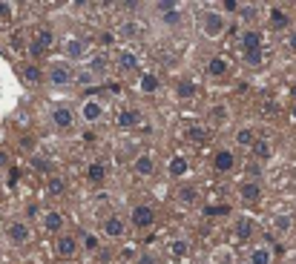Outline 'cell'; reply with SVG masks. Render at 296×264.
I'll return each instance as SVG.
<instances>
[{"label":"cell","mask_w":296,"mask_h":264,"mask_svg":"<svg viewBox=\"0 0 296 264\" xmlns=\"http://www.w3.org/2000/svg\"><path fill=\"white\" fill-rule=\"evenodd\" d=\"M133 169H135V175H141V178H150L155 172V161H153V155H138L135 158V164H133Z\"/></svg>","instance_id":"6"},{"label":"cell","mask_w":296,"mask_h":264,"mask_svg":"<svg viewBox=\"0 0 296 264\" xmlns=\"http://www.w3.org/2000/svg\"><path fill=\"white\" fill-rule=\"evenodd\" d=\"M262 49V35L259 32H244L242 35V52H256Z\"/></svg>","instance_id":"15"},{"label":"cell","mask_w":296,"mask_h":264,"mask_svg":"<svg viewBox=\"0 0 296 264\" xmlns=\"http://www.w3.org/2000/svg\"><path fill=\"white\" fill-rule=\"evenodd\" d=\"M236 233H239V236H242V238H250V233H253L250 221H247V218H242V221H239V224H236Z\"/></svg>","instance_id":"31"},{"label":"cell","mask_w":296,"mask_h":264,"mask_svg":"<svg viewBox=\"0 0 296 264\" xmlns=\"http://www.w3.org/2000/svg\"><path fill=\"white\" fill-rule=\"evenodd\" d=\"M118 63H121V69H133V66H138V58H135L133 52H124L118 58Z\"/></svg>","instance_id":"29"},{"label":"cell","mask_w":296,"mask_h":264,"mask_svg":"<svg viewBox=\"0 0 296 264\" xmlns=\"http://www.w3.org/2000/svg\"><path fill=\"white\" fill-rule=\"evenodd\" d=\"M141 89L144 92H155V89H158V78H155V75H144L141 78Z\"/></svg>","instance_id":"30"},{"label":"cell","mask_w":296,"mask_h":264,"mask_svg":"<svg viewBox=\"0 0 296 264\" xmlns=\"http://www.w3.org/2000/svg\"><path fill=\"white\" fill-rule=\"evenodd\" d=\"M196 92H198V86L193 83V80H179V86H176V95H179L181 101H190Z\"/></svg>","instance_id":"18"},{"label":"cell","mask_w":296,"mask_h":264,"mask_svg":"<svg viewBox=\"0 0 296 264\" xmlns=\"http://www.w3.org/2000/svg\"><path fill=\"white\" fill-rule=\"evenodd\" d=\"M101 115H104V109H101L98 101H87L83 104V121H98Z\"/></svg>","instance_id":"20"},{"label":"cell","mask_w":296,"mask_h":264,"mask_svg":"<svg viewBox=\"0 0 296 264\" xmlns=\"http://www.w3.org/2000/svg\"><path fill=\"white\" fill-rule=\"evenodd\" d=\"M213 167L219 169V172H230V169L236 167L233 152H230V150H219V152H216V158H213Z\"/></svg>","instance_id":"10"},{"label":"cell","mask_w":296,"mask_h":264,"mask_svg":"<svg viewBox=\"0 0 296 264\" xmlns=\"http://www.w3.org/2000/svg\"><path fill=\"white\" fill-rule=\"evenodd\" d=\"M176 195H179V201H181V204H196L198 190H196L193 184H181V187H179V193H176Z\"/></svg>","instance_id":"17"},{"label":"cell","mask_w":296,"mask_h":264,"mask_svg":"<svg viewBox=\"0 0 296 264\" xmlns=\"http://www.w3.org/2000/svg\"><path fill=\"white\" fill-rule=\"evenodd\" d=\"M270 23H273V29H285L287 23H290V18H287V12H285V9L273 6V9H270Z\"/></svg>","instance_id":"19"},{"label":"cell","mask_w":296,"mask_h":264,"mask_svg":"<svg viewBox=\"0 0 296 264\" xmlns=\"http://www.w3.org/2000/svg\"><path fill=\"white\" fill-rule=\"evenodd\" d=\"M138 264H155V255L153 253H141L138 255Z\"/></svg>","instance_id":"40"},{"label":"cell","mask_w":296,"mask_h":264,"mask_svg":"<svg viewBox=\"0 0 296 264\" xmlns=\"http://www.w3.org/2000/svg\"><path fill=\"white\" fill-rule=\"evenodd\" d=\"M44 227L49 230V233H61V227H63V215L61 212H46V221H44Z\"/></svg>","instance_id":"21"},{"label":"cell","mask_w":296,"mask_h":264,"mask_svg":"<svg viewBox=\"0 0 296 264\" xmlns=\"http://www.w3.org/2000/svg\"><path fill=\"white\" fill-rule=\"evenodd\" d=\"M83 49H87V46H83V40H78V37H69V40L63 43V52H66V58H69V61H81V58H83Z\"/></svg>","instance_id":"12"},{"label":"cell","mask_w":296,"mask_h":264,"mask_svg":"<svg viewBox=\"0 0 296 264\" xmlns=\"http://www.w3.org/2000/svg\"><path fill=\"white\" fill-rule=\"evenodd\" d=\"M187 138H190V141H201V138H204V132L198 129V126H190V129H187Z\"/></svg>","instance_id":"37"},{"label":"cell","mask_w":296,"mask_h":264,"mask_svg":"<svg viewBox=\"0 0 296 264\" xmlns=\"http://www.w3.org/2000/svg\"><path fill=\"white\" fill-rule=\"evenodd\" d=\"M49 83H52V86H69L72 83V69L66 66V63L55 61L52 66H49Z\"/></svg>","instance_id":"1"},{"label":"cell","mask_w":296,"mask_h":264,"mask_svg":"<svg viewBox=\"0 0 296 264\" xmlns=\"http://www.w3.org/2000/svg\"><path fill=\"white\" fill-rule=\"evenodd\" d=\"M12 3H3V0H0V20H9L12 18Z\"/></svg>","instance_id":"35"},{"label":"cell","mask_w":296,"mask_h":264,"mask_svg":"<svg viewBox=\"0 0 296 264\" xmlns=\"http://www.w3.org/2000/svg\"><path fill=\"white\" fill-rule=\"evenodd\" d=\"M83 247H87V250H98V238L92 236V233H87V236H83Z\"/></svg>","instance_id":"36"},{"label":"cell","mask_w":296,"mask_h":264,"mask_svg":"<svg viewBox=\"0 0 296 264\" xmlns=\"http://www.w3.org/2000/svg\"><path fill=\"white\" fill-rule=\"evenodd\" d=\"M52 121L58 129H72V123H75V115H72L69 106H55L52 109Z\"/></svg>","instance_id":"5"},{"label":"cell","mask_w":296,"mask_h":264,"mask_svg":"<svg viewBox=\"0 0 296 264\" xmlns=\"http://www.w3.org/2000/svg\"><path fill=\"white\" fill-rule=\"evenodd\" d=\"M23 78H26L29 86H37L40 83V78H44V72H40V66H35V63H29L26 69H23Z\"/></svg>","instance_id":"22"},{"label":"cell","mask_w":296,"mask_h":264,"mask_svg":"<svg viewBox=\"0 0 296 264\" xmlns=\"http://www.w3.org/2000/svg\"><path fill=\"white\" fill-rule=\"evenodd\" d=\"M250 147H253V155H256L259 161H268V158H270V152H273L268 141H253Z\"/></svg>","instance_id":"24"},{"label":"cell","mask_w":296,"mask_h":264,"mask_svg":"<svg viewBox=\"0 0 296 264\" xmlns=\"http://www.w3.org/2000/svg\"><path fill=\"white\" fill-rule=\"evenodd\" d=\"M244 63L259 66V63H262V49H256V52H244Z\"/></svg>","instance_id":"32"},{"label":"cell","mask_w":296,"mask_h":264,"mask_svg":"<svg viewBox=\"0 0 296 264\" xmlns=\"http://www.w3.org/2000/svg\"><path fill=\"white\" fill-rule=\"evenodd\" d=\"M52 43H55V35L49 29H40L35 35V40H32V55H35V58H44V55L52 49Z\"/></svg>","instance_id":"2"},{"label":"cell","mask_w":296,"mask_h":264,"mask_svg":"<svg viewBox=\"0 0 296 264\" xmlns=\"http://www.w3.org/2000/svg\"><path fill=\"white\" fill-rule=\"evenodd\" d=\"M239 6H242V3H236V0H225V3H222L225 12H239Z\"/></svg>","instance_id":"39"},{"label":"cell","mask_w":296,"mask_h":264,"mask_svg":"<svg viewBox=\"0 0 296 264\" xmlns=\"http://www.w3.org/2000/svg\"><path fill=\"white\" fill-rule=\"evenodd\" d=\"M6 164H9V155H6V152L0 150V167H6Z\"/></svg>","instance_id":"43"},{"label":"cell","mask_w":296,"mask_h":264,"mask_svg":"<svg viewBox=\"0 0 296 264\" xmlns=\"http://www.w3.org/2000/svg\"><path fill=\"white\" fill-rule=\"evenodd\" d=\"M207 72H210L213 78L225 75V72H227V61L222 58V55H213V58H210V63H207Z\"/></svg>","instance_id":"16"},{"label":"cell","mask_w":296,"mask_h":264,"mask_svg":"<svg viewBox=\"0 0 296 264\" xmlns=\"http://www.w3.org/2000/svg\"><path fill=\"white\" fill-rule=\"evenodd\" d=\"M187 172V161L184 158H173L170 161V175H184Z\"/></svg>","instance_id":"27"},{"label":"cell","mask_w":296,"mask_h":264,"mask_svg":"<svg viewBox=\"0 0 296 264\" xmlns=\"http://www.w3.org/2000/svg\"><path fill=\"white\" fill-rule=\"evenodd\" d=\"M135 123H138V112H135V109H124V112L118 115V126H121V129L135 126Z\"/></svg>","instance_id":"23"},{"label":"cell","mask_w":296,"mask_h":264,"mask_svg":"<svg viewBox=\"0 0 296 264\" xmlns=\"http://www.w3.org/2000/svg\"><path fill=\"white\" fill-rule=\"evenodd\" d=\"M170 250H173V255H184L187 253V244H184V241H173Z\"/></svg>","instance_id":"38"},{"label":"cell","mask_w":296,"mask_h":264,"mask_svg":"<svg viewBox=\"0 0 296 264\" xmlns=\"http://www.w3.org/2000/svg\"><path fill=\"white\" fill-rule=\"evenodd\" d=\"M287 49H290V52H296V29L290 32V37H287Z\"/></svg>","instance_id":"41"},{"label":"cell","mask_w":296,"mask_h":264,"mask_svg":"<svg viewBox=\"0 0 296 264\" xmlns=\"http://www.w3.org/2000/svg\"><path fill=\"white\" fill-rule=\"evenodd\" d=\"M107 55H95V58H92V72H95V75H101V72H107Z\"/></svg>","instance_id":"28"},{"label":"cell","mask_w":296,"mask_h":264,"mask_svg":"<svg viewBox=\"0 0 296 264\" xmlns=\"http://www.w3.org/2000/svg\"><path fill=\"white\" fill-rule=\"evenodd\" d=\"M158 12H161V20L167 26H179L181 23V12L176 3H158Z\"/></svg>","instance_id":"7"},{"label":"cell","mask_w":296,"mask_h":264,"mask_svg":"<svg viewBox=\"0 0 296 264\" xmlns=\"http://www.w3.org/2000/svg\"><path fill=\"white\" fill-rule=\"evenodd\" d=\"M225 15H219V12H204V32L210 37H219L225 32Z\"/></svg>","instance_id":"4"},{"label":"cell","mask_w":296,"mask_h":264,"mask_svg":"<svg viewBox=\"0 0 296 264\" xmlns=\"http://www.w3.org/2000/svg\"><path fill=\"white\" fill-rule=\"evenodd\" d=\"M236 141H239V144H244V147H250V144L256 141V138H253V132H250V129H242L239 135H236Z\"/></svg>","instance_id":"33"},{"label":"cell","mask_w":296,"mask_h":264,"mask_svg":"<svg viewBox=\"0 0 296 264\" xmlns=\"http://www.w3.org/2000/svg\"><path fill=\"white\" fill-rule=\"evenodd\" d=\"M239 193H242L244 201L256 204L262 198V184H256V181H242V187H239Z\"/></svg>","instance_id":"11"},{"label":"cell","mask_w":296,"mask_h":264,"mask_svg":"<svg viewBox=\"0 0 296 264\" xmlns=\"http://www.w3.org/2000/svg\"><path fill=\"white\" fill-rule=\"evenodd\" d=\"M66 193V181L61 175H49V195H63Z\"/></svg>","instance_id":"25"},{"label":"cell","mask_w":296,"mask_h":264,"mask_svg":"<svg viewBox=\"0 0 296 264\" xmlns=\"http://www.w3.org/2000/svg\"><path fill=\"white\" fill-rule=\"evenodd\" d=\"M239 15H242L244 20H253L256 18V6H239Z\"/></svg>","instance_id":"34"},{"label":"cell","mask_w":296,"mask_h":264,"mask_svg":"<svg viewBox=\"0 0 296 264\" xmlns=\"http://www.w3.org/2000/svg\"><path fill=\"white\" fill-rule=\"evenodd\" d=\"M130 221H133V224H135V227H138V230L150 227V224H153V221H155V212H153V207H150V204H138V207H135V210H133V215H130Z\"/></svg>","instance_id":"3"},{"label":"cell","mask_w":296,"mask_h":264,"mask_svg":"<svg viewBox=\"0 0 296 264\" xmlns=\"http://www.w3.org/2000/svg\"><path fill=\"white\" fill-rule=\"evenodd\" d=\"M87 178H90L92 184H101L107 178V164L104 161H92L90 167H87Z\"/></svg>","instance_id":"14"},{"label":"cell","mask_w":296,"mask_h":264,"mask_svg":"<svg viewBox=\"0 0 296 264\" xmlns=\"http://www.w3.org/2000/svg\"><path fill=\"white\" fill-rule=\"evenodd\" d=\"M6 236H9L12 244H26V241H29V227L23 224V221H15V224H9Z\"/></svg>","instance_id":"8"},{"label":"cell","mask_w":296,"mask_h":264,"mask_svg":"<svg viewBox=\"0 0 296 264\" xmlns=\"http://www.w3.org/2000/svg\"><path fill=\"white\" fill-rule=\"evenodd\" d=\"M124 221L118 218V215H109L107 221H104V236H109V238H118V236H124Z\"/></svg>","instance_id":"13"},{"label":"cell","mask_w":296,"mask_h":264,"mask_svg":"<svg viewBox=\"0 0 296 264\" xmlns=\"http://www.w3.org/2000/svg\"><path fill=\"white\" fill-rule=\"evenodd\" d=\"M250 264H270V250H265V247H259V250H253Z\"/></svg>","instance_id":"26"},{"label":"cell","mask_w":296,"mask_h":264,"mask_svg":"<svg viewBox=\"0 0 296 264\" xmlns=\"http://www.w3.org/2000/svg\"><path fill=\"white\" fill-rule=\"evenodd\" d=\"M55 253L61 255V258H69V255L78 253V241L72 236H61L58 241H55Z\"/></svg>","instance_id":"9"},{"label":"cell","mask_w":296,"mask_h":264,"mask_svg":"<svg viewBox=\"0 0 296 264\" xmlns=\"http://www.w3.org/2000/svg\"><path fill=\"white\" fill-rule=\"evenodd\" d=\"M18 178H20V172H18V169H12V175H9V184H18Z\"/></svg>","instance_id":"42"}]
</instances>
